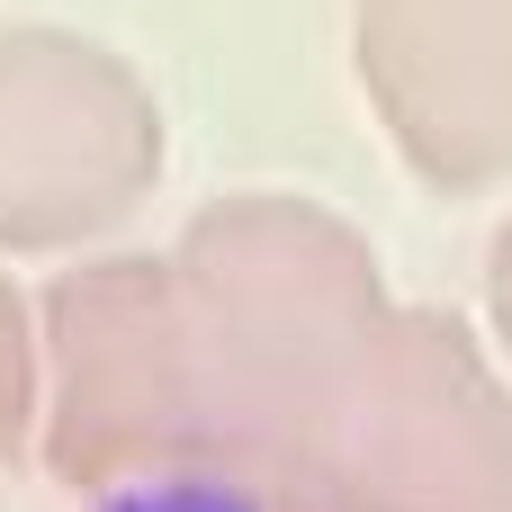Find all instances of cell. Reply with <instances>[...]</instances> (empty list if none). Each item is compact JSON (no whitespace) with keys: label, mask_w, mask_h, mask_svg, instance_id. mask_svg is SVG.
<instances>
[{"label":"cell","mask_w":512,"mask_h":512,"mask_svg":"<svg viewBox=\"0 0 512 512\" xmlns=\"http://www.w3.org/2000/svg\"><path fill=\"white\" fill-rule=\"evenodd\" d=\"M144 512H270V504L243 486H162V495H144Z\"/></svg>","instance_id":"cell-1"}]
</instances>
